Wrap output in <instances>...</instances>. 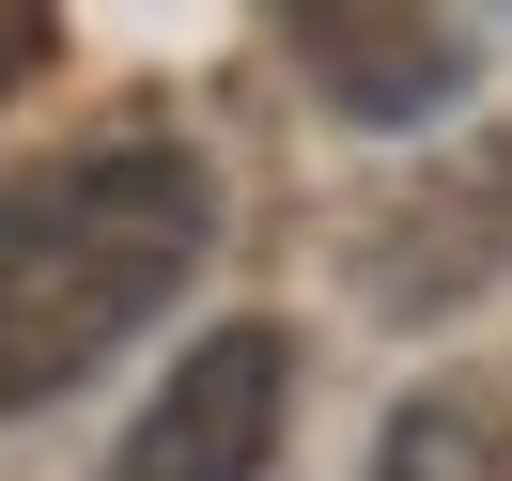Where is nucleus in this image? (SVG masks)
Here are the masks:
<instances>
[{"mask_svg":"<svg viewBox=\"0 0 512 481\" xmlns=\"http://www.w3.org/2000/svg\"><path fill=\"white\" fill-rule=\"evenodd\" d=\"M295 63L342 125H435L450 94L481 78V32L450 16H373V0H295Z\"/></svg>","mask_w":512,"mask_h":481,"instance_id":"20e7f679","label":"nucleus"},{"mask_svg":"<svg viewBox=\"0 0 512 481\" xmlns=\"http://www.w3.org/2000/svg\"><path fill=\"white\" fill-rule=\"evenodd\" d=\"M47 47H63V32H47V16H0V78H32Z\"/></svg>","mask_w":512,"mask_h":481,"instance_id":"423d86ee","label":"nucleus"},{"mask_svg":"<svg viewBox=\"0 0 512 481\" xmlns=\"http://www.w3.org/2000/svg\"><path fill=\"white\" fill-rule=\"evenodd\" d=\"M373 481H512V404L497 388H419V404L388 419Z\"/></svg>","mask_w":512,"mask_h":481,"instance_id":"39448f33","label":"nucleus"},{"mask_svg":"<svg viewBox=\"0 0 512 481\" xmlns=\"http://www.w3.org/2000/svg\"><path fill=\"white\" fill-rule=\"evenodd\" d=\"M280 404H295V342L280 326H218V342H187V373L125 419L109 481H264Z\"/></svg>","mask_w":512,"mask_h":481,"instance_id":"7ed1b4c3","label":"nucleus"},{"mask_svg":"<svg viewBox=\"0 0 512 481\" xmlns=\"http://www.w3.org/2000/svg\"><path fill=\"white\" fill-rule=\"evenodd\" d=\"M497 280H512V125H481V140L435 156V187H404L373 218L357 295H373L388 326H419V311H466V295H497Z\"/></svg>","mask_w":512,"mask_h":481,"instance_id":"f03ea898","label":"nucleus"},{"mask_svg":"<svg viewBox=\"0 0 512 481\" xmlns=\"http://www.w3.org/2000/svg\"><path fill=\"white\" fill-rule=\"evenodd\" d=\"M202 233H218V187L156 125H109V140L0 171V419L78 388L109 342H140L187 295Z\"/></svg>","mask_w":512,"mask_h":481,"instance_id":"f257e3e1","label":"nucleus"}]
</instances>
